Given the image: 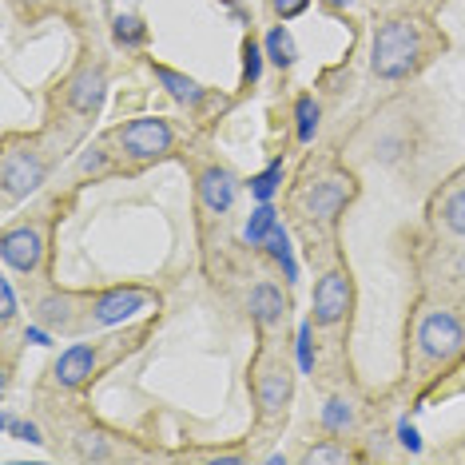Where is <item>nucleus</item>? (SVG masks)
<instances>
[{"label": "nucleus", "mask_w": 465, "mask_h": 465, "mask_svg": "<svg viewBox=\"0 0 465 465\" xmlns=\"http://www.w3.org/2000/svg\"><path fill=\"white\" fill-rule=\"evenodd\" d=\"M418 28L410 20H390V25L378 28L374 36V52H370V68H374L378 80H401L418 68Z\"/></svg>", "instance_id": "nucleus-1"}, {"label": "nucleus", "mask_w": 465, "mask_h": 465, "mask_svg": "<svg viewBox=\"0 0 465 465\" xmlns=\"http://www.w3.org/2000/svg\"><path fill=\"white\" fill-rule=\"evenodd\" d=\"M354 306V287L346 271H326L319 282H314V299H311V314L319 326H338L351 314Z\"/></svg>", "instance_id": "nucleus-2"}, {"label": "nucleus", "mask_w": 465, "mask_h": 465, "mask_svg": "<svg viewBox=\"0 0 465 465\" xmlns=\"http://www.w3.org/2000/svg\"><path fill=\"white\" fill-rule=\"evenodd\" d=\"M115 140H120V147L132 155V160H160V155L172 152V128H167L163 120H132L124 124L120 132H115Z\"/></svg>", "instance_id": "nucleus-3"}, {"label": "nucleus", "mask_w": 465, "mask_h": 465, "mask_svg": "<svg viewBox=\"0 0 465 465\" xmlns=\"http://www.w3.org/2000/svg\"><path fill=\"white\" fill-rule=\"evenodd\" d=\"M351 195H354L351 175H326V179H314V183L306 187L299 203H302V211L311 219H319V223H331L338 211L351 203Z\"/></svg>", "instance_id": "nucleus-4"}, {"label": "nucleus", "mask_w": 465, "mask_h": 465, "mask_svg": "<svg viewBox=\"0 0 465 465\" xmlns=\"http://www.w3.org/2000/svg\"><path fill=\"white\" fill-rule=\"evenodd\" d=\"M418 342H421V354L426 358L446 362V358H453L465 346V331L450 311H433V314H426V322H421Z\"/></svg>", "instance_id": "nucleus-5"}, {"label": "nucleus", "mask_w": 465, "mask_h": 465, "mask_svg": "<svg viewBox=\"0 0 465 465\" xmlns=\"http://www.w3.org/2000/svg\"><path fill=\"white\" fill-rule=\"evenodd\" d=\"M255 398H259V414L262 418H279L291 401V370L287 362H267L255 374Z\"/></svg>", "instance_id": "nucleus-6"}, {"label": "nucleus", "mask_w": 465, "mask_h": 465, "mask_svg": "<svg viewBox=\"0 0 465 465\" xmlns=\"http://www.w3.org/2000/svg\"><path fill=\"white\" fill-rule=\"evenodd\" d=\"M0 183H5V199H25L45 183V163L28 152H8L5 167H0Z\"/></svg>", "instance_id": "nucleus-7"}, {"label": "nucleus", "mask_w": 465, "mask_h": 465, "mask_svg": "<svg viewBox=\"0 0 465 465\" xmlns=\"http://www.w3.org/2000/svg\"><path fill=\"white\" fill-rule=\"evenodd\" d=\"M0 259H5V267L13 271H36L40 259H45V239H40L36 227H16L8 231L5 242H0Z\"/></svg>", "instance_id": "nucleus-8"}, {"label": "nucleus", "mask_w": 465, "mask_h": 465, "mask_svg": "<svg viewBox=\"0 0 465 465\" xmlns=\"http://www.w3.org/2000/svg\"><path fill=\"white\" fill-rule=\"evenodd\" d=\"M104 96H108L104 68H80L76 76H72V84H68V104H72V112H80V115L100 112Z\"/></svg>", "instance_id": "nucleus-9"}, {"label": "nucleus", "mask_w": 465, "mask_h": 465, "mask_svg": "<svg viewBox=\"0 0 465 465\" xmlns=\"http://www.w3.org/2000/svg\"><path fill=\"white\" fill-rule=\"evenodd\" d=\"M147 302H152V294H147V291H140V287H120V291H108V294H104L92 314H96V322L112 326V322L132 319V314L143 311Z\"/></svg>", "instance_id": "nucleus-10"}, {"label": "nucleus", "mask_w": 465, "mask_h": 465, "mask_svg": "<svg viewBox=\"0 0 465 465\" xmlns=\"http://www.w3.org/2000/svg\"><path fill=\"white\" fill-rule=\"evenodd\" d=\"M235 175L223 172V167H207L203 175H199V199L211 207V211H227L231 203H235Z\"/></svg>", "instance_id": "nucleus-11"}, {"label": "nucleus", "mask_w": 465, "mask_h": 465, "mask_svg": "<svg viewBox=\"0 0 465 465\" xmlns=\"http://www.w3.org/2000/svg\"><path fill=\"white\" fill-rule=\"evenodd\" d=\"M92 366H96V351H92V346H68L56 362V382L64 390H76L88 382Z\"/></svg>", "instance_id": "nucleus-12"}, {"label": "nucleus", "mask_w": 465, "mask_h": 465, "mask_svg": "<svg viewBox=\"0 0 465 465\" xmlns=\"http://www.w3.org/2000/svg\"><path fill=\"white\" fill-rule=\"evenodd\" d=\"M247 306H251V319L259 326H274V322L287 319V299H282V291L271 287V282H259V287L251 291Z\"/></svg>", "instance_id": "nucleus-13"}, {"label": "nucleus", "mask_w": 465, "mask_h": 465, "mask_svg": "<svg viewBox=\"0 0 465 465\" xmlns=\"http://www.w3.org/2000/svg\"><path fill=\"white\" fill-rule=\"evenodd\" d=\"M152 72H155V80H160L175 100H183V104H199V100H203V88H199L192 76H183V72H175L167 64H152Z\"/></svg>", "instance_id": "nucleus-14"}, {"label": "nucleus", "mask_w": 465, "mask_h": 465, "mask_svg": "<svg viewBox=\"0 0 465 465\" xmlns=\"http://www.w3.org/2000/svg\"><path fill=\"white\" fill-rule=\"evenodd\" d=\"M267 56H271V64L274 68H291L294 60H299V48H294V36L287 33V28H271L267 33Z\"/></svg>", "instance_id": "nucleus-15"}, {"label": "nucleus", "mask_w": 465, "mask_h": 465, "mask_svg": "<svg viewBox=\"0 0 465 465\" xmlns=\"http://www.w3.org/2000/svg\"><path fill=\"white\" fill-rule=\"evenodd\" d=\"M112 36H115V45H124V48H135V45H143L147 40V25L140 16H115L112 20Z\"/></svg>", "instance_id": "nucleus-16"}, {"label": "nucleus", "mask_w": 465, "mask_h": 465, "mask_svg": "<svg viewBox=\"0 0 465 465\" xmlns=\"http://www.w3.org/2000/svg\"><path fill=\"white\" fill-rule=\"evenodd\" d=\"M294 120H299V140L311 143L314 132H319V104L311 96H299V104H294Z\"/></svg>", "instance_id": "nucleus-17"}, {"label": "nucleus", "mask_w": 465, "mask_h": 465, "mask_svg": "<svg viewBox=\"0 0 465 465\" xmlns=\"http://www.w3.org/2000/svg\"><path fill=\"white\" fill-rule=\"evenodd\" d=\"M274 223H279V219H274V207L262 203L255 215H251V223H247V242H267V235L274 231Z\"/></svg>", "instance_id": "nucleus-18"}, {"label": "nucleus", "mask_w": 465, "mask_h": 465, "mask_svg": "<svg viewBox=\"0 0 465 465\" xmlns=\"http://www.w3.org/2000/svg\"><path fill=\"white\" fill-rule=\"evenodd\" d=\"M441 219H446V227L453 231V235L465 239V187L446 199V207H441Z\"/></svg>", "instance_id": "nucleus-19"}, {"label": "nucleus", "mask_w": 465, "mask_h": 465, "mask_svg": "<svg viewBox=\"0 0 465 465\" xmlns=\"http://www.w3.org/2000/svg\"><path fill=\"white\" fill-rule=\"evenodd\" d=\"M267 251L274 259L282 262V267H287V279H294V259H291V239H287V231H282L279 223H274V231L267 235Z\"/></svg>", "instance_id": "nucleus-20"}, {"label": "nucleus", "mask_w": 465, "mask_h": 465, "mask_svg": "<svg viewBox=\"0 0 465 465\" xmlns=\"http://www.w3.org/2000/svg\"><path fill=\"white\" fill-rule=\"evenodd\" d=\"M279 179H282V160H279V163H271L262 175L251 179V195H255L259 203H267V199L274 195V187H279Z\"/></svg>", "instance_id": "nucleus-21"}, {"label": "nucleus", "mask_w": 465, "mask_h": 465, "mask_svg": "<svg viewBox=\"0 0 465 465\" xmlns=\"http://www.w3.org/2000/svg\"><path fill=\"white\" fill-rule=\"evenodd\" d=\"M76 450H80V458H96V461H104V458H112L108 441H104V438H100V433H84V438L76 441Z\"/></svg>", "instance_id": "nucleus-22"}, {"label": "nucleus", "mask_w": 465, "mask_h": 465, "mask_svg": "<svg viewBox=\"0 0 465 465\" xmlns=\"http://www.w3.org/2000/svg\"><path fill=\"white\" fill-rule=\"evenodd\" d=\"M322 421H326V430H342V426H351V410H346V401H326V410H322Z\"/></svg>", "instance_id": "nucleus-23"}, {"label": "nucleus", "mask_w": 465, "mask_h": 465, "mask_svg": "<svg viewBox=\"0 0 465 465\" xmlns=\"http://www.w3.org/2000/svg\"><path fill=\"white\" fill-rule=\"evenodd\" d=\"M0 319L13 322L16 319V294H13V282L0 279Z\"/></svg>", "instance_id": "nucleus-24"}, {"label": "nucleus", "mask_w": 465, "mask_h": 465, "mask_svg": "<svg viewBox=\"0 0 465 465\" xmlns=\"http://www.w3.org/2000/svg\"><path fill=\"white\" fill-rule=\"evenodd\" d=\"M346 458H351V453L338 450V446H314L311 453H306V461H311V465H322V461H346Z\"/></svg>", "instance_id": "nucleus-25"}, {"label": "nucleus", "mask_w": 465, "mask_h": 465, "mask_svg": "<svg viewBox=\"0 0 465 465\" xmlns=\"http://www.w3.org/2000/svg\"><path fill=\"white\" fill-rule=\"evenodd\" d=\"M271 5H274V13H279L282 20H291V16L306 13V5H311V0H271Z\"/></svg>", "instance_id": "nucleus-26"}, {"label": "nucleus", "mask_w": 465, "mask_h": 465, "mask_svg": "<svg viewBox=\"0 0 465 465\" xmlns=\"http://www.w3.org/2000/svg\"><path fill=\"white\" fill-rule=\"evenodd\" d=\"M299 358H302V370L314 366V354H311V326H302V331H299Z\"/></svg>", "instance_id": "nucleus-27"}, {"label": "nucleus", "mask_w": 465, "mask_h": 465, "mask_svg": "<svg viewBox=\"0 0 465 465\" xmlns=\"http://www.w3.org/2000/svg\"><path fill=\"white\" fill-rule=\"evenodd\" d=\"M259 68H262V52H259V45H247V80L251 84L259 80Z\"/></svg>", "instance_id": "nucleus-28"}, {"label": "nucleus", "mask_w": 465, "mask_h": 465, "mask_svg": "<svg viewBox=\"0 0 465 465\" xmlns=\"http://www.w3.org/2000/svg\"><path fill=\"white\" fill-rule=\"evenodd\" d=\"M398 438H401V446H406V450H418V446H421L414 426H401V430H398Z\"/></svg>", "instance_id": "nucleus-29"}, {"label": "nucleus", "mask_w": 465, "mask_h": 465, "mask_svg": "<svg viewBox=\"0 0 465 465\" xmlns=\"http://www.w3.org/2000/svg\"><path fill=\"white\" fill-rule=\"evenodd\" d=\"M13 433H16V438H25V441H40V430L33 426V421H20Z\"/></svg>", "instance_id": "nucleus-30"}, {"label": "nucleus", "mask_w": 465, "mask_h": 465, "mask_svg": "<svg viewBox=\"0 0 465 465\" xmlns=\"http://www.w3.org/2000/svg\"><path fill=\"white\" fill-rule=\"evenodd\" d=\"M322 5H326V8H351L354 0H322Z\"/></svg>", "instance_id": "nucleus-31"}]
</instances>
